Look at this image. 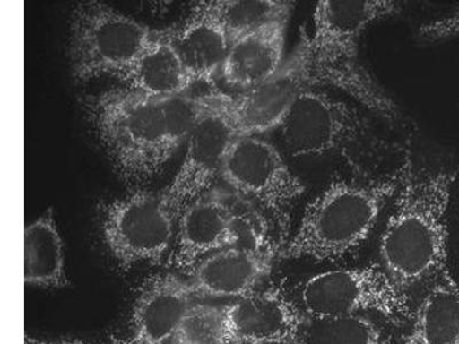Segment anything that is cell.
<instances>
[{
    "label": "cell",
    "mask_w": 459,
    "mask_h": 344,
    "mask_svg": "<svg viewBox=\"0 0 459 344\" xmlns=\"http://www.w3.org/2000/svg\"><path fill=\"white\" fill-rule=\"evenodd\" d=\"M120 344H131V343L126 342V341H123V342H121ZM166 344H171V342H169V343H166Z\"/></svg>",
    "instance_id": "27"
},
{
    "label": "cell",
    "mask_w": 459,
    "mask_h": 344,
    "mask_svg": "<svg viewBox=\"0 0 459 344\" xmlns=\"http://www.w3.org/2000/svg\"><path fill=\"white\" fill-rule=\"evenodd\" d=\"M229 344H301L306 317L281 290L262 288L224 303Z\"/></svg>",
    "instance_id": "14"
},
{
    "label": "cell",
    "mask_w": 459,
    "mask_h": 344,
    "mask_svg": "<svg viewBox=\"0 0 459 344\" xmlns=\"http://www.w3.org/2000/svg\"><path fill=\"white\" fill-rule=\"evenodd\" d=\"M180 215L163 190L138 188L102 207V241L115 263L125 271L160 265L169 261Z\"/></svg>",
    "instance_id": "6"
},
{
    "label": "cell",
    "mask_w": 459,
    "mask_h": 344,
    "mask_svg": "<svg viewBox=\"0 0 459 344\" xmlns=\"http://www.w3.org/2000/svg\"><path fill=\"white\" fill-rule=\"evenodd\" d=\"M299 301L309 319L378 314L401 322L412 313L409 293L381 265L316 274L302 285Z\"/></svg>",
    "instance_id": "9"
},
{
    "label": "cell",
    "mask_w": 459,
    "mask_h": 344,
    "mask_svg": "<svg viewBox=\"0 0 459 344\" xmlns=\"http://www.w3.org/2000/svg\"><path fill=\"white\" fill-rule=\"evenodd\" d=\"M394 211L380 241L381 266L409 293L448 273V211L459 168L428 166L408 150Z\"/></svg>",
    "instance_id": "1"
},
{
    "label": "cell",
    "mask_w": 459,
    "mask_h": 344,
    "mask_svg": "<svg viewBox=\"0 0 459 344\" xmlns=\"http://www.w3.org/2000/svg\"><path fill=\"white\" fill-rule=\"evenodd\" d=\"M217 15L230 45L266 24L289 20L292 3L282 0H216Z\"/></svg>",
    "instance_id": "21"
},
{
    "label": "cell",
    "mask_w": 459,
    "mask_h": 344,
    "mask_svg": "<svg viewBox=\"0 0 459 344\" xmlns=\"http://www.w3.org/2000/svg\"><path fill=\"white\" fill-rule=\"evenodd\" d=\"M301 344H392L386 331L371 315L309 319Z\"/></svg>",
    "instance_id": "22"
},
{
    "label": "cell",
    "mask_w": 459,
    "mask_h": 344,
    "mask_svg": "<svg viewBox=\"0 0 459 344\" xmlns=\"http://www.w3.org/2000/svg\"><path fill=\"white\" fill-rule=\"evenodd\" d=\"M24 344H92L90 342L84 341V340L80 339H44V338H36L31 337V335H26L24 337Z\"/></svg>",
    "instance_id": "26"
},
{
    "label": "cell",
    "mask_w": 459,
    "mask_h": 344,
    "mask_svg": "<svg viewBox=\"0 0 459 344\" xmlns=\"http://www.w3.org/2000/svg\"><path fill=\"white\" fill-rule=\"evenodd\" d=\"M171 344H229L224 303L195 301L179 323Z\"/></svg>",
    "instance_id": "23"
},
{
    "label": "cell",
    "mask_w": 459,
    "mask_h": 344,
    "mask_svg": "<svg viewBox=\"0 0 459 344\" xmlns=\"http://www.w3.org/2000/svg\"><path fill=\"white\" fill-rule=\"evenodd\" d=\"M240 137L228 104V94L204 96V110L186 143V155L169 185L162 188L180 212L220 182L230 146Z\"/></svg>",
    "instance_id": "11"
},
{
    "label": "cell",
    "mask_w": 459,
    "mask_h": 344,
    "mask_svg": "<svg viewBox=\"0 0 459 344\" xmlns=\"http://www.w3.org/2000/svg\"><path fill=\"white\" fill-rule=\"evenodd\" d=\"M24 282L47 290L69 285L64 240L52 208L24 228Z\"/></svg>",
    "instance_id": "20"
},
{
    "label": "cell",
    "mask_w": 459,
    "mask_h": 344,
    "mask_svg": "<svg viewBox=\"0 0 459 344\" xmlns=\"http://www.w3.org/2000/svg\"><path fill=\"white\" fill-rule=\"evenodd\" d=\"M220 182L261 212L282 247L306 188L276 147L261 136L238 137L225 155Z\"/></svg>",
    "instance_id": "8"
},
{
    "label": "cell",
    "mask_w": 459,
    "mask_h": 344,
    "mask_svg": "<svg viewBox=\"0 0 459 344\" xmlns=\"http://www.w3.org/2000/svg\"><path fill=\"white\" fill-rule=\"evenodd\" d=\"M287 22L266 24L230 45L220 75L224 83L240 92L276 75L285 63Z\"/></svg>",
    "instance_id": "17"
},
{
    "label": "cell",
    "mask_w": 459,
    "mask_h": 344,
    "mask_svg": "<svg viewBox=\"0 0 459 344\" xmlns=\"http://www.w3.org/2000/svg\"><path fill=\"white\" fill-rule=\"evenodd\" d=\"M276 237L232 245L211 254L194 266L188 280L199 300L228 303L264 288L281 257Z\"/></svg>",
    "instance_id": "12"
},
{
    "label": "cell",
    "mask_w": 459,
    "mask_h": 344,
    "mask_svg": "<svg viewBox=\"0 0 459 344\" xmlns=\"http://www.w3.org/2000/svg\"><path fill=\"white\" fill-rule=\"evenodd\" d=\"M167 31L195 83H214L230 48L214 4L199 3L182 22Z\"/></svg>",
    "instance_id": "16"
},
{
    "label": "cell",
    "mask_w": 459,
    "mask_h": 344,
    "mask_svg": "<svg viewBox=\"0 0 459 344\" xmlns=\"http://www.w3.org/2000/svg\"><path fill=\"white\" fill-rule=\"evenodd\" d=\"M204 110V96L190 94L163 100L165 115L166 150L169 159L186 143Z\"/></svg>",
    "instance_id": "24"
},
{
    "label": "cell",
    "mask_w": 459,
    "mask_h": 344,
    "mask_svg": "<svg viewBox=\"0 0 459 344\" xmlns=\"http://www.w3.org/2000/svg\"><path fill=\"white\" fill-rule=\"evenodd\" d=\"M158 30L98 0L73 7L68 19L67 59L77 83L122 77L146 50Z\"/></svg>",
    "instance_id": "5"
},
{
    "label": "cell",
    "mask_w": 459,
    "mask_h": 344,
    "mask_svg": "<svg viewBox=\"0 0 459 344\" xmlns=\"http://www.w3.org/2000/svg\"><path fill=\"white\" fill-rule=\"evenodd\" d=\"M399 188V174L372 180H335L308 204L284 260L335 261L359 247Z\"/></svg>",
    "instance_id": "4"
},
{
    "label": "cell",
    "mask_w": 459,
    "mask_h": 344,
    "mask_svg": "<svg viewBox=\"0 0 459 344\" xmlns=\"http://www.w3.org/2000/svg\"><path fill=\"white\" fill-rule=\"evenodd\" d=\"M272 236L276 237L256 208L223 184H217L184 209L169 264L187 276L212 253Z\"/></svg>",
    "instance_id": "7"
},
{
    "label": "cell",
    "mask_w": 459,
    "mask_h": 344,
    "mask_svg": "<svg viewBox=\"0 0 459 344\" xmlns=\"http://www.w3.org/2000/svg\"><path fill=\"white\" fill-rule=\"evenodd\" d=\"M400 10L392 0L318 2L313 36L306 37L310 86L337 89L385 120H397L399 108L364 67L359 44L368 27Z\"/></svg>",
    "instance_id": "2"
},
{
    "label": "cell",
    "mask_w": 459,
    "mask_h": 344,
    "mask_svg": "<svg viewBox=\"0 0 459 344\" xmlns=\"http://www.w3.org/2000/svg\"><path fill=\"white\" fill-rule=\"evenodd\" d=\"M459 37V7L452 13L423 24L418 30V39L424 43L436 44Z\"/></svg>",
    "instance_id": "25"
},
{
    "label": "cell",
    "mask_w": 459,
    "mask_h": 344,
    "mask_svg": "<svg viewBox=\"0 0 459 344\" xmlns=\"http://www.w3.org/2000/svg\"><path fill=\"white\" fill-rule=\"evenodd\" d=\"M126 86L154 99L188 94L195 84L166 30H158L146 50L122 77Z\"/></svg>",
    "instance_id": "18"
},
{
    "label": "cell",
    "mask_w": 459,
    "mask_h": 344,
    "mask_svg": "<svg viewBox=\"0 0 459 344\" xmlns=\"http://www.w3.org/2000/svg\"><path fill=\"white\" fill-rule=\"evenodd\" d=\"M81 106L123 183L138 190L165 169L170 159L166 150L163 100L125 86L89 94Z\"/></svg>",
    "instance_id": "3"
},
{
    "label": "cell",
    "mask_w": 459,
    "mask_h": 344,
    "mask_svg": "<svg viewBox=\"0 0 459 344\" xmlns=\"http://www.w3.org/2000/svg\"><path fill=\"white\" fill-rule=\"evenodd\" d=\"M293 157H321L350 149L367 136V122L358 110L330 94L303 90L280 126Z\"/></svg>",
    "instance_id": "10"
},
{
    "label": "cell",
    "mask_w": 459,
    "mask_h": 344,
    "mask_svg": "<svg viewBox=\"0 0 459 344\" xmlns=\"http://www.w3.org/2000/svg\"><path fill=\"white\" fill-rule=\"evenodd\" d=\"M199 298L186 274L163 271L147 278L138 290L130 315L131 344L171 342L179 323Z\"/></svg>",
    "instance_id": "15"
},
{
    "label": "cell",
    "mask_w": 459,
    "mask_h": 344,
    "mask_svg": "<svg viewBox=\"0 0 459 344\" xmlns=\"http://www.w3.org/2000/svg\"><path fill=\"white\" fill-rule=\"evenodd\" d=\"M401 344H459V285L449 273L432 280Z\"/></svg>",
    "instance_id": "19"
},
{
    "label": "cell",
    "mask_w": 459,
    "mask_h": 344,
    "mask_svg": "<svg viewBox=\"0 0 459 344\" xmlns=\"http://www.w3.org/2000/svg\"><path fill=\"white\" fill-rule=\"evenodd\" d=\"M308 88L305 37L272 79L245 91L228 94L238 133L240 136H260L280 128L299 94Z\"/></svg>",
    "instance_id": "13"
}]
</instances>
